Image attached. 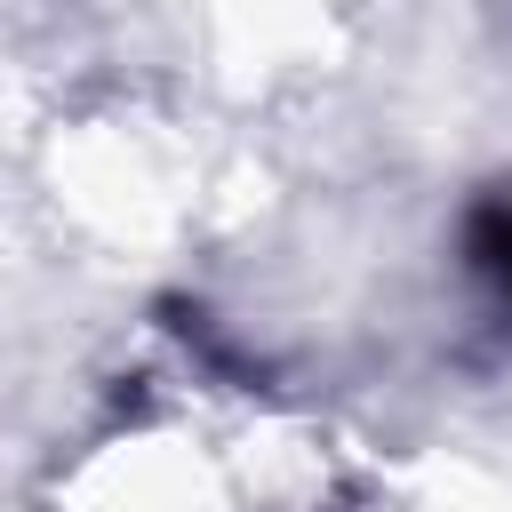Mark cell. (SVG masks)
Returning <instances> with one entry per match:
<instances>
[{
  "label": "cell",
  "instance_id": "cell-1",
  "mask_svg": "<svg viewBox=\"0 0 512 512\" xmlns=\"http://www.w3.org/2000/svg\"><path fill=\"white\" fill-rule=\"evenodd\" d=\"M464 248H472V272L512 304V200H488V208H472V224H464Z\"/></svg>",
  "mask_w": 512,
  "mask_h": 512
}]
</instances>
